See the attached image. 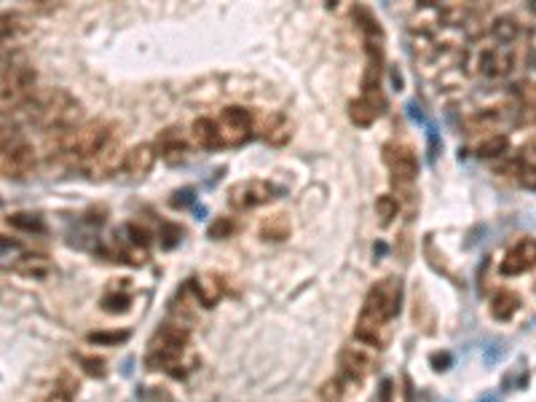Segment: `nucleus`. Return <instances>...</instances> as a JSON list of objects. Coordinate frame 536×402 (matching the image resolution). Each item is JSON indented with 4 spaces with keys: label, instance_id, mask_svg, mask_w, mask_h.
Instances as JSON below:
<instances>
[{
    "label": "nucleus",
    "instance_id": "obj_1",
    "mask_svg": "<svg viewBox=\"0 0 536 402\" xmlns=\"http://www.w3.org/2000/svg\"><path fill=\"white\" fill-rule=\"evenodd\" d=\"M27 118L41 126L43 132L51 134H65L73 132L76 126H81V118H83V108L81 102L65 89H46L33 94L30 100L22 105Z\"/></svg>",
    "mask_w": 536,
    "mask_h": 402
},
{
    "label": "nucleus",
    "instance_id": "obj_2",
    "mask_svg": "<svg viewBox=\"0 0 536 402\" xmlns=\"http://www.w3.org/2000/svg\"><path fill=\"white\" fill-rule=\"evenodd\" d=\"M110 126L105 121H86L76 126L73 132H65L56 137V148L67 153V156H78L89 161L91 156H97L102 148L110 143Z\"/></svg>",
    "mask_w": 536,
    "mask_h": 402
},
{
    "label": "nucleus",
    "instance_id": "obj_3",
    "mask_svg": "<svg viewBox=\"0 0 536 402\" xmlns=\"http://www.w3.org/2000/svg\"><path fill=\"white\" fill-rule=\"evenodd\" d=\"M0 169L9 180H24L35 172V150L16 129L3 132V153H0Z\"/></svg>",
    "mask_w": 536,
    "mask_h": 402
},
{
    "label": "nucleus",
    "instance_id": "obj_4",
    "mask_svg": "<svg viewBox=\"0 0 536 402\" xmlns=\"http://www.w3.org/2000/svg\"><path fill=\"white\" fill-rule=\"evenodd\" d=\"M33 86L35 67L22 54H14L11 62L6 59V65H3V105L9 108V102H11V105L22 108L24 102L33 97Z\"/></svg>",
    "mask_w": 536,
    "mask_h": 402
},
{
    "label": "nucleus",
    "instance_id": "obj_5",
    "mask_svg": "<svg viewBox=\"0 0 536 402\" xmlns=\"http://www.w3.org/2000/svg\"><path fill=\"white\" fill-rule=\"evenodd\" d=\"M400 303H402V284L400 279H381L370 287L362 314H368L378 322L389 324L397 314H400Z\"/></svg>",
    "mask_w": 536,
    "mask_h": 402
},
{
    "label": "nucleus",
    "instance_id": "obj_6",
    "mask_svg": "<svg viewBox=\"0 0 536 402\" xmlns=\"http://www.w3.org/2000/svg\"><path fill=\"white\" fill-rule=\"evenodd\" d=\"M217 129H220V137H223V145L239 148V145H244L247 140L252 137L255 123H252L249 110L239 108V105H231V108H225V110L220 113Z\"/></svg>",
    "mask_w": 536,
    "mask_h": 402
},
{
    "label": "nucleus",
    "instance_id": "obj_7",
    "mask_svg": "<svg viewBox=\"0 0 536 402\" xmlns=\"http://www.w3.org/2000/svg\"><path fill=\"white\" fill-rule=\"evenodd\" d=\"M274 199V185L268 180H242L228 188V204L234 210H255Z\"/></svg>",
    "mask_w": 536,
    "mask_h": 402
},
{
    "label": "nucleus",
    "instance_id": "obj_8",
    "mask_svg": "<svg viewBox=\"0 0 536 402\" xmlns=\"http://www.w3.org/2000/svg\"><path fill=\"white\" fill-rule=\"evenodd\" d=\"M383 161L391 169L394 182H413L418 177V158L408 145H400V143L383 145Z\"/></svg>",
    "mask_w": 536,
    "mask_h": 402
},
{
    "label": "nucleus",
    "instance_id": "obj_9",
    "mask_svg": "<svg viewBox=\"0 0 536 402\" xmlns=\"http://www.w3.org/2000/svg\"><path fill=\"white\" fill-rule=\"evenodd\" d=\"M126 164V153H123V148L118 140H110L108 145L102 148L97 156H91L89 161H86V167H83V172L89 175V177H110V175H115L118 169Z\"/></svg>",
    "mask_w": 536,
    "mask_h": 402
},
{
    "label": "nucleus",
    "instance_id": "obj_10",
    "mask_svg": "<svg viewBox=\"0 0 536 402\" xmlns=\"http://www.w3.org/2000/svg\"><path fill=\"white\" fill-rule=\"evenodd\" d=\"M188 327L180 322H167L161 324L156 333H153V338H150V344H148V351H167V354H182L185 351V346H188Z\"/></svg>",
    "mask_w": 536,
    "mask_h": 402
},
{
    "label": "nucleus",
    "instance_id": "obj_11",
    "mask_svg": "<svg viewBox=\"0 0 536 402\" xmlns=\"http://www.w3.org/2000/svg\"><path fill=\"white\" fill-rule=\"evenodd\" d=\"M528 268H536V242L534 239H520L517 244L504 255L502 274L504 277H517Z\"/></svg>",
    "mask_w": 536,
    "mask_h": 402
},
{
    "label": "nucleus",
    "instance_id": "obj_12",
    "mask_svg": "<svg viewBox=\"0 0 536 402\" xmlns=\"http://www.w3.org/2000/svg\"><path fill=\"white\" fill-rule=\"evenodd\" d=\"M338 362H341V373H344L349 381H354V383H359V381L365 378L370 370H373V357L365 354V351L357 346L344 349L341 357H338Z\"/></svg>",
    "mask_w": 536,
    "mask_h": 402
},
{
    "label": "nucleus",
    "instance_id": "obj_13",
    "mask_svg": "<svg viewBox=\"0 0 536 402\" xmlns=\"http://www.w3.org/2000/svg\"><path fill=\"white\" fill-rule=\"evenodd\" d=\"M512 67H515L512 46H493L488 51H483V56H480V70L485 76H491V78L507 76Z\"/></svg>",
    "mask_w": 536,
    "mask_h": 402
},
{
    "label": "nucleus",
    "instance_id": "obj_14",
    "mask_svg": "<svg viewBox=\"0 0 536 402\" xmlns=\"http://www.w3.org/2000/svg\"><path fill=\"white\" fill-rule=\"evenodd\" d=\"M188 290L199 298V303L215 306V303H220L225 287H223V282H220V277H215V274H199V277H193V279L188 282Z\"/></svg>",
    "mask_w": 536,
    "mask_h": 402
},
{
    "label": "nucleus",
    "instance_id": "obj_15",
    "mask_svg": "<svg viewBox=\"0 0 536 402\" xmlns=\"http://www.w3.org/2000/svg\"><path fill=\"white\" fill-rule=\"evenodd\" d=\"M11 271L14 274H19V277H24V279L43 282L54 274V266H51V260H48L46 255H24L14 263Z\"/></svg>",
    "mask_w": 536,
    "mask_h": 402
},
{
    "label": "nucleus",
    "instance_id": "obj_16",
    "mask_svg": "<svg viewBox=\"0 0 536 402\" xmlns=\"http://www.w3.org/2000/svg\"><path fill=\"white\" fill-rule=\"evenodd\" d=\"M383 327H386V322H378V319H373L368 314H359L357 324H354V338L373 349H381L389 341V333Z\"/></svg>",
    "mask_w": 536,
    "mask_h": 402
},
{
    "label": "nucleus",
    "instance_id": "obj_17",
    "mask_svg": "<svg viewBox=\"0 0 536 402\" xmlns=\"http://www.w3.org/2000/svg\"><path fill=\"white\" fill-rule=\"evenodd\" d=\"M156 164V148L143 143V145H134L129 153H126V164L123 169L132 175V177H145L148 172L153 169Z\"/></svg>",
    "mask_w": 536,
    "mask_h": 402
},
{
    "label": "nucleus",
    "instance_id": "obj_18",
    "mask_svg": "<svg viewBox=\"0 0 536 402\" xmlns=\"http://www.w3.org/2000/svg\"><path fill=\"white\" fill-rule=\"evenodd\" d=\"M158 150H161V158L167 164H172V167L182 164L185 156H188V145H185V140H182V134L177 129H167L158 137Z\"/></svg>",
    "mask_w": 536,
    "mask_h": 402
},
{
    "label": "nucleus",
    "instance_id": "obj_19",
    "mask_svg": "<svg viewBox=\"0 0 536 402\" xmlns=\"http://www.w3.org/2000/svg\"><path fill=\"white\" fill-rule=\"evenodd\" d=\"M190 132H193L196 145L204 148V150H217V148H223V137H220L217 121H212V118H196L193 126H190Z\"/></svg>",
    "mask_w": 536,
    "mask_h": 402
},
{
    "label": "nucleus",
    "instance_id": "obj_20",
    "mask_svg": "<svg viewBox=\"0 0 536 402\" xmlns=\"http://www.w3.org/2000/svg\"><path fill=\"white\" fill-rule=\"evenodd\" d=\"M290 231L292 225L287 215H271L260 223V239H266V242H284V239H290Z\"/></svg>",
    "mask_w": 536,
    "mask_h": 402
},
{
    "label": "nucleus",
    "instance_id": "obj_21",
    "mask_svg": "<svg viewBox=\"0 0 536 402\" xmlns=\"http://www.w3.org/2000/svg\"><path fill=\"white\" fill-rule=\"evenodd\" d=\"M520 309V301H517V295L515 292H496L491 301V316L493 319H499V322H507V319H512L515 311Z\"/></svg>",
    "mask_w": 536,
    "mask_h": 402
},
{
    "label": "nucleus",
    "instance_id": "obj_22",
    "mask_svg": "<svg viewBox=\"0 0 536 402\" xmlns=\"http://www.w3.org/2000/svg\"><path fill=\"white\" fill-rule=\"evenodd\" d=\"M33 33V24L24 14H3V41H19Z\"/></svg>",
    "mask_w": 536,
    "mask_h": 402
},
{
    "label": "nucleus",
    "instance_id": "obj_23",
    "mask_svg": "<svg viewBox=\"0 0 536 402\" xmlns=\"http://www.w3.org/2000/svg\"><path fill=\"white\" fill-rule=\"evenodd\" d=\"M351 16H354V24L359 27V33L365 35V41H381V38H383V33H381V24L376 22V16H373L365 6H354Z\"/></svg>",
    "mask_w": 536,
    "mask_h": 402
},
{
    "label": "nucleus",
    "instance_id": "obj_24",
    "mask_svg": "<svg viewBox=\"0 0 536 402\" xmlns=\"http://www.w3.org/2000/svg\"><path fill=\"white\" fill-rule=\"evenodd\" d=\"M376 115H381V113L376 110V105L370 100H365V97L349 102V118H351L354 126H370V123L376 121Z\"/></svg>",
    "mask_w": 536,
    "mask_h": 402
},
{
    "label": "nucleus",
    "instance_id": "obj_25",
    "mask_svg": "<svg viewBox=\"0 0 536 402\" xmlns=\"http://www.w3.org/2000/svg\"><path fill=\"white\" fill-rule=\"evenodd\" d=\"M504 121V115L502 113H496V108H491V110H480V113H475L472 118H467L464 121V129H467L469 134H478V132H488V129H496L499 123Z\"/></svg>",
    "mask_w": 536,
    "mask_h": 402
},
{
    "label": "nucleus",
    "instance_id": "obj_26",
    "mask_svg": "<svg viewBox=\"0 0 536 402\" xmlns=\"http://www.w3.org/2000/svg\"><path fill=\"white\" fill-rule=\"evenodd\" d=\"M9 225H14L16 231H27V234H46V220L41 215L33 212H14L6 217Z\"/></svg>",
    "mask_w": 536,
    "mask_h": 402
},
{
    "label": "nucleus",
    "instance_id": "obj_27",
    "mask_svg": "<svg viewBox=\"0 0 536 402\" xmlns=\"http://www.w3.org/2000/svg\"><path fill=\"white\" fill-rule=\"evenodd\" d=\"M510 150V137L507 134H491L478 145V156L480 158H499Z\"/></svg>",
    "mask_w": 536,
    "mask_h": 402
},
{
    "label": "nucleus",
    "instance_id": "obj_28",
    "mask_svg": "<svg viewBox=\"0 0 536 402\" xmlns=\"http://www.w3.org/2000/svg\"><path fill=\"white\" fill-rule=\"evenodd\" d=\"M491 33H493V38H496V41H499L502 46H510L515 38H517L520 27H517V22H515L512 16H499V19H493Z\"/></svg>",
    "mask_w": 536,
    "mask_h": 402
},
{
    "label": "nucleus",
    "instance_id": "obj_29",
    "mask_svg": "<svg viewBox=\"0 0 536 402\" xmlns=\"http://www.w3.org/2000/svg\"><path fill=\"white\" fill-rule=\"evenodd\" d=\"M129 330H100V333H89V344L97 346H118L129 341Z\"/></svg>",
    "mask_w": 536,
    "mask_h": 402
},
{
    "label": "nucleus",
    "instance_id": "obj_30",
    "mask_svg": "<svg viewBox=\"0 0 536 402\" xmlns=\"http://www.w3.org/2000/svg\"><path fill=\"white\" fill-rule=\"evenodd\" d=\"M376 212H378L381 223L389 225L397 217V212H400V201L394 199V196H389V193H383V196L376 199Z\"/></svg>",
    "mask_w": 536,
    "mask_h": 402
},
{
    "label": "nucleus",
    "instance_id": "obj_31",
    "mask_svg": "<svg viewBox=\"0 0 536 402\" xmlns=\"http://www.w3.org/2000/svg\"><path fill=\"white\" fill-rule=\"evenodd\" d=\"M182 242V228L177 223H161L158 228V244L161 249H175Z\"/></svg>",
    "mask_w": 536,
    "mask_h": 402
},
{
    "label": "nucleus",
    "instance_id": "obj_32",
    "mask_svg": "<svg viewBox=\"0 0 536 402\" xmlns=\"http://www.w3.org/2000/svg\"><path fill=\"white\" fill-rule=\"evenodd\" d=\"M129 306H132V298L123 295V292H110V295L102 298V309L108 314H123L129 311Z\"/></svg>",
    "mask_w": 536,
    "mask_h": 402
},
{
    "label": "nucleus",
    "instance_id": "obj_33",
    "mask_svg": "<svg viewBox=\"0 0 536 402\" xmlns=\"http://www.w3.org/2000/svg\"><path fill=\"white\" fill-rule=\"evenodd\" d=\"M234 231H236V225L231 217H215L212 223H210V228H207V236L215 239V242H220V239H228Z\"/></svg>",
    "mask_w": 536,
    "mask_h": 402
},
{
    "label": "nucleus",
    "instance_id": "obj_34",
    "mask_svg": "<svg viewBox=\"0 0 536 402\" xmlns=\"http://www.w3.org/2000/svg\"><path fill=\"white\" fill-rule=\"evenodd\" d=\"M520 161V169H517V182L528 190H536V164H525L523 158L517 156Z\"/></svg>",
    "mask_w": 536,
    "mask_h": 402
},
{
    "label": "nucleus",
    "instance_id": "obj_35",
    "mask_svg": "<svg viewBox=\"0 0 536 402\" xmlns=\"http://www.w3.org/2000/svg\"><path fill=\"white\" fill-rule=\"evenodd\" d=\"M126 234H129V242L137 247H148V242H150V231H148L145 225L140 223H126V228H123Z\"/></svg>",
    "mask_w": 536,
    "mask_h": 402
},
{
    "label": "nucleus",
    "instance_id": "obj_36",
    "mask_svg": "<svg viewBox=\"0 0 536 402\" xmlns=\"http://www.w3.org/2000/svg\"><path fill=\"white\" fill-rule=\"evenodd\" d=\"M78 362L83 365V370L89 373V376H94V378H102L108 370H105V359L100 357H86V354H78Z\"/></svg>",
    "mask_w": 536,
    "mask_h": 402
},
{
    "label": "nucleus",
    "instance_id": "obj_37",
    "mask_svg": "<svg viewBox=\"0 0 536 402\" xmlns=\"http://www.w3.org/2000/svg\"><path fill=\"white\" fill-rule=\"evenodd\" d=\"M196 201V190L193 188H180L172 193V199H169V204L175 207V210H185V207H190Z\"/></svg>",
    "mask_w": 536,
    "mask_h": 402
},
{
    "label": "nucleus",
    "instance_id": "obj_38",
    "mask_svg": "<svg viewBox=\"0 0 536 402\" xmlns=\"http://www.w3.org/2000/svg\"><path fill=\"white\" fill-rule=\"evenodd\" d=\"M290 129H292L290 123H287V121H284V118H282V121L277 123V126H274V132L268 134L266 140H268V143H271V145H282V143H287V140H290V134H292Z\"/></svg>",
    "mask_w": 536,
    "mask_h": 402
},
{
    "label": "nucleus",
    "instance_id": "obj_39",
    "mask_svg": "<svg viewBox=\"0 0 536 402\" xmlns=\"http://www.w3.org/2000/svg\"><path fill=\"white\" fill-rule=\"evenodd\" d=\"M515 94L520 97L523 105H536V83H531V81H520L515 86Z\"/></svg>",
    "mask_w": 536,
    "mask_h": 402
},
{
    "label": "nucleus",
    "instance_id": "obj_40",
    "mask_svg": "<svg viewBox=\"0 0 536 402\" xmlns=\"http://www.w3.org/2000/svg\"><path fill=\"white\" fill-rule=\"evenodd\" d=\"M373 402H394V383L389 378L381 381V389L376 391V400Z\"/></svg>",
    "mask_w": 536,
    "mask_h": 402
},
{
    "label": "nucleus",
    "instance_id": "obj_41",
    "mask_svg": "<svg viewBox=\"0 0 536 402\" xmlns=\"http://www.w3.org/2000/svg\"><path fill=\"white\" fill-rule=\"evenodd\" d=\"M429 362H432V368L435 370H448L450 365H453V357H450L448 351H435V354L429 357Z\"/></svg>",
    "mask_w": 536,
    "mask_h": 402
},
{
    "label": "nucleus",
    "instance_id": "obj_42",
    "mask_svg": "<svg viewBox=\"0 0 536 402\" xmlns=\"http://www.w3.org/2000/svg\"><path fill=\"white\" fill-rule=\"evenodd\" d=\"M322 397H324V402H341V383H338V381L324 383Z\"/></svg>",
    "mask_w": 536,
    "mask_h": 402
},
{
    "label": "nucleus",
    "instance_id": "obj_43",
    "mask_svg": "<svg viewBox=\"0 0 536 402\" xmlns=\"http://www.w3.org/2000/svg\"><path fill=\"white\" fill-rule=\"evenodd\" d=\"M504 351H507V349H504L502 344H488V346H485V362H488V365H496V359L502 357Z\"/></svg>",
    "mask_w": 536,
    "mask_h": 402
},
{
    "label": "nucleus",
    "instance_id": "obj_44",
    "mask_svg": "<svg viewBox=\"0 0 536 402\" xmlns=\"http://www.w3.org/2000/svg\"><path fill=\"white\" fill-rule=\"evenodd\" d=\"M46 402H70V389H62V386H59V389H54L48 394Z\"/></svg>",
    "mask_w": 536,
    "mask_h": 402
},
{
    "label": "nucleus",
    "instance_id": "obj_45",
    "mask_svg": "<svg viewBox=\"0 0 536 402\" xmlns=\"http://www.w3.org/2000/svg\"><path fill=\"white\" fill-rule=\"evenodd\" d=\"M408 115H411L413 121H424V113L418 108V102H408Z\"/></svg>",
    "mask_w": 536,
    "mask_h": 402
},
{
    "label": "nucleus",
    "instance_id": "obj_46",
    "mask_svg": "<svg viewBox=\"0 0 536 402\" xmlns=\"http://www.w3.org/2000/svg\"><path fill=\"white\" fill-rule=\"evenodd\" d=\"M391 81H394V86H397V91L402 89V76L397 73V70H391Z\"/></svg>",
    "mask_w": 536,
    "mask_h": 402
},
{
    "label": "nucleus",
    "instance_id": "obj_47",
    "mask_svg": "<svg viewBox=\"0 0 536 402\" xmlns=\"http://www.w3.org/2000/svg\"><path fill=\"white\" fill-rule=\"evenodd\" d=\"M475 402H499V397H496L493 391H488V394H483L480 400H475Z\"/></svg>",
    "mask_w": 536,
    "mask_h": 402
},
{
    "label": "nucleus",
    "instance_id": "obj_48",
    "mask_svg": "<svg viewBox=\"0 0 536 402\" xmlns=\"http://www.w3.org/2000/svg\"><path fill=\"white\" fill-rule=\"evenodd\" d=\"M528 11L536 14V0H531V3H528Z\"/></svg>",
    "mask_w": 536,
    "mask_h": 402
}]
</instances>
